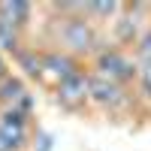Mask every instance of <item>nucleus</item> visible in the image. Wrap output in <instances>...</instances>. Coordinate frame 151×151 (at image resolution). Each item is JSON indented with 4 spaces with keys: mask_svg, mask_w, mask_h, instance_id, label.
I'll return each mask as SVG.
<instances>
[{
    "mask_svg": "<svg viewBox=\"0 0 151 151\" xmlns=\"http://www.w3.org/2000/svg\"><path fill=\"white\" fill-rule=\"evenodd\" d=\"M60 40L70 52H91L94 48V27L85 18H67V24L60 27Z\"/></svg>",
    "mask_w": 151,
    "mask_h": 151,
    "instance_id": "nucleus-1",
    "label": "nucleus"
},
{
    "mask_svg": "<svg viewBox=\"0 0 151 151\" xmlns=\"http://www.w3.org/2000/svg\"><path fill=\"white\" fill-rule=\"evenodd\" d=\"M97 67H100V76L103 79H109V82H115V85H121V82H127L130 76L136 73L133 70V64L127 58H124L118 48H109V52H100V58H97Z\"/></svg>",
    "mask_w": 151,
    "mask_h": 151,
    "instance_id": "nucleus-2",
    "label": "nucleus"
},
{
    "mask_svg": "<svg viewBox=\"0 0 151 151\" xmlns=\"http://www.w3.org/2000/svg\"><path fill=\"white\" fill-rule=\"evenodd\" d=\"M88 85H91V79H88L85 73H76V76H70V79L58 82V97L64 100V103L76 106V103H82V100L88 97Z\"/></svg>",
    "mask_w": 151,
    "mask_h": 151,
    "instance_id": "nucleus-3",
    "label": "nucleus"
},
{
    "mask_svg": "<svg viewBox=\"0 0 151 151\" xmlns=\"http://www.w3.org/2000/svg\"><path fill=\"white\" fill-rule=\"evenodd\" d=\"M88 97L97 100V103H103V106H115V103H121V85L103 79V76H91Z\"/></svg>",
    "mask_w": 151,
    "mask_h": 151,
    "instance_id": "nucleus-4",
    "label": "nucleus"
},
{
    "mask_svg": "<svg viewBox=\"0 0 151 151\" xmlns=\"http://www.w3.org/2000/svg\"><path fill=\"white\" fill-rule=\"evenodd\" d=\"M42 70H48L58 82H64V79H70V76L79 73V64H76L70 55H64V52H48L42 58Z\"/></svg>",
    "mask_w": 151,
    "mask_h": 151,
    "instance_id": "nucleus-5",
    "label": "nucleus"
},
{
    "mask_svg": "<svg viewBox=\"0 0 151 151\" xmlns=\"http://www.w3.org/2000/svg\"><path fill=\"white\" fill-rule=\"evenodd\" d=\"M24 145V127L0 121V151H18Z\"/></svg>",
    "mask_w": 151,
    "mask_h": 151,
    "instance_id": "nucleus-6",
    "label": "nucleus"
},
{
    "mask_svg": "<svg viewBox=\"0 0 151 151\" xmlns=\"http://www.w3.org/2000/svg\"><path fill=\"white\" fill-rule=\"evenodd\" d=\"M0 100L3 103H18V100H24V85H21V79H6L0 82Z\"/></svg>",
    "mask_w": 151,
    "mask_h": 151,
    "instance_id": "nucleus-7",
    "label": "nucleus"
},
{
    "mask_svg": "<svg viewBox=\"0 0 151 151\" xmlns=\"http://www.w3.org/2000/svg\"><path fill=\"white\" fill-rule=\"evenodd\" d=\"M15 30H18L15 24H9L6 18H0V45H3V48H15V42H18Z\"/></svg>",
    "mask_w": 151,
    "mask_h": 151,
    "instance_id": "nucleus-8",
    "label": "nucleus"
},
{
    "mask_svg": "<svg viewBox=\"0 0 151 151\" xmlns=\"http://www.w3.org/2000/svg\"><path fill=\"white\" fill-rule=\"evenodd\" d=\"M21 64L27 67L30 76H40V73H42V60H40V58H33V55H21Z\"/></svg>",
    "mask_w": 151,
    "mask_h": 151,
    "instance_id": "nucleus-9",
    "label": "nucleus"
},
{
    "mask_svg": "<svg viewBox=\"0 0 151 151\" xmlns=\"http://www.w3.org/2000/svg\"><path fill=\"white\" fill-rule=\"evenodd\" d=\"M139 82H142V91L151 97V60H145L142 70H139Z\"/></svg>",
    "mask_w": 151,
    "mask_h": 151,
    "instance_id": "nucleus-10",
    "label": "nucleus"
},
{
    "mask_svg": "<svg viewBox=\"0 0 151 151\" xmlns=\"http://www.w3.org/2000/svg\"><path fill=\"white\" fill-rule=\"evenodd\" d=\"M139 55H142L145 60H151V30L142 36V40H139Z\"/></svg>",
    "mask_w": 151,
    "mask_h": 151,
    "instance_id": "nucleus-11",
    "label": "nucleus"
},
{
    "mask_svg": "<svg viewBox=\"0 0 151 151\" xmlns=\"http://www.w3.org/2000/svg\"><path fill=\"white\" fill-rule=\"evenodd\" d=\"M6 79V60H3V55H0V82Z\"/></svg>",
    "mask_w": 151,
    "mask_h": 151,
    "instance_id": "nucleus-12",
    "label": "nucleus"
}]
</instances>
